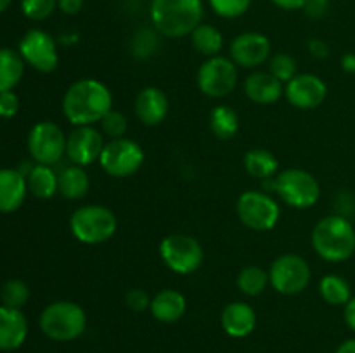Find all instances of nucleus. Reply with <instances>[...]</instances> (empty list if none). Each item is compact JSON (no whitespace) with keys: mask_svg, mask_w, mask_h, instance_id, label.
I'll list each match as a JSON object with an SVG mask.
<instances>
[{"mask_svg":"<svg viewBox=\"0 0 355 353\" xmlns=\"http://www.w3.org/2000/svg\"><path fill=\"white\" fill-rule=\"evenodd\" d=\"M113 96L103 82L96 78H80L73 82L62 97V113L75 127H89L103 120L111 111Z\"/></svg>","mask_w":355,"mask_h":353,"instance_id":"f257e3e1","label":"nucleus"},{"mask_svg":"<svg viewBox=\"0 0 355 353\" xmlns=\"http://www.w3.org/2000/svg\"><path fill=\"white\" fill-rule=\"evenodd\" d=\"M203 0H151V23L166 38H182L193 33L203 19Z\"/></svg>","mask_w":355,"mask_h":353,"instance_id":"f03ea898","label":"nucleus"},{"mask_svg":"<svg viewBox=\"0 0 355 353\" xmlns=\"http://www.w3.org/2000/svg\"><path fill=\"white\" fill-rule=\"evenodd\" d=\"M311 241L324 262L342 263L355 253V228L342 215H329L315 224Z\"/></svg>","mask_w":355,"mask_h":353,"instance_id":"7ed1b4c3","label":"nucleus"},{"mask_svg":"<svg viewBox=\"0 0 355 353\" xmlns=\"http://www.w3.org/2000/svg\"><path fill=\"white\" fill-rule=\"evenodd\" d=\"M38 324L49 339L66 343L80 338L85 332L87 315L75 301L59 300L44 308Z\"/></svg>","mask_w":355,"mask_h":353,"instance_id":"20e7f679","label":"nucleus"},{"mask_svg":"<svg viewBox=\"0 0 355 353\" xmlns=\"http://www.w3.org/2000/svg\"><path fill=\"white\" fill-rule=\"evenodd\" d=\"M118 227L113 211L101 204L76 208L69 217V230L83 244H103L110 241Z\"/></svg>","mask_w":355,"mask_h":353,"instance_id":"39448f33","label":"nucleus"},{"mask_svg":"<svg viewBox=\"0 0 355 353\" xmlns=\"http://www.w3.org/2000/svg\"><path fill=\"white\" fill-rule=\"evenodd\" d=\"M274 190L283 203L297 210L312 208L321 197V185L312 173L290 168L274 176Z\"/></svg>","mask_w":355,"mask_h":353,"instance_id":"423d86ee","label":"nucleus"},{"mask_svg":"<svg viewBox=\"0 0 355 353\" xmlns=\"http://www.w3.org/2000/svg\"><path fill=\"white\" fill-rule=\"evenodd\" d=\"M159 256L172 272L187 275L196 272L203 263V248L193 235L173 232L159 242Z\"/></svg>","mask_w":355,"mask_h":353,"instance_id":"0eeeda50","label":"nucleus"},{"mask_svg":"<svg viewBox=\"0 0 355 353\" xmlns=\"http://www.w3.org/2000/svg\"><path fill=\"white\" fill-rule=\"evenodd\" d=\"M236 213L245 227L257 232H266L276 227L281 210L272 196L262 190H246L239 196Z\"/></svg>","mask_w":355,"mask_h":353,"instance_id":"6e6552de","label":"nucleus"},{"mask_svg":"<svg viewBox=\"0 0 355 353\" xmlns=\"http://www.w3.org/2000/svg\"><path fill=\"white\" fill-rule=\"evenodd\" d=\"M99 163L110 176L125 179L141 168L144 163V151L132 138H111L107 144H104Z\"/></svg>","mask_w":355,"mask_h":353,"instance_id":"1a4fd4ad","label":"nucleus"},{"mask_svg":"<svg viewBox=\"0 0 355 353\" xmlns=\"http://www.w3.org/2000/svg\"><path fill=\"white\" fill-rule=\"evenodd\" d=\"M238 85V66L231 57L215 55L208 57L198 71V87L211 99H222L234 92Z\"/></svg>","mask_w":355,"mask_h":353,"instance_id":"9d476101","label":"nucleus"},{"mask_svg":"<svg viewBox=\"0 0 355 353\" xmlns=\"http://www.w3.org/2000/svg\"><path fill=\"white\" fill-rule=\"evenodd\" d=\"M311 266L295 253H286V255L277 256L269 269L270 286L281 294H298L307 289L311 282Z\"/></svg>","mask_w":355,"mask_h":353,"instance_id":"9b49d317","label":"nucleus"},{"mask_svg":"<svg viewBox=\"0 0 355 353\" xmlns=\"http://www.w3.org/2000/svg\"><path fill=\"white\" fill-rule=\"evenodd\" d=\"M64 132L52 121H40L35 125L28 135V151L37 165L52 166L66 154Z\"/></svg>","mask_w":355,"mask_h":353,"instance_id":"f8f14e48","label":"nucleus"},{"mask_svg":"<svg viewBox=\"0 0 355 353\" xmlns=\"http://www.w3.org/2000/svg\"><path fill=\"white\" fill-rule=\"evenodd\" d=\"M19 54L26 64L40 73H52L59 64L54 38L42 30L26 31L19 42Z\"/></svg>","mask_w":355,"mask_h":353,"instance_id":"ddd939ff","label":"nucleus"},{"mask_svg":"<svg viewBox=\"0 0 355 353\" xmlns=\"http://www.w3.org/2000/svg\"><path fill=\"white\" fill-rule=\"evenodd\" d=\"M270 55V42L266 35L246 31L231 42L229 57L238 68L255 69L262 66Z\"/></svg>","mask_w":355,"mask_h":353,"instance_id":"4468645a","label":"nucleus"},{"mask_svg":"<svg viewBox=\"0 0 355 353\" xmlns=\"http://www.w3.org/2000/svg\"><path fill=\"white\" fill-rule=\"evenodd\" d=\"M326 96H328L326 83L322 82V78H319L318 75H312V73L297 75L284 87V97L297 109H315L324 102Z\"/></svg>","mask_w":355,"mask_h":353,"instance_id":"2eb2a0df","label":"nucleus"},{"mask_svg":"<svg viewBox=\"0 0 355 353\" xmlns=\"http://www.w3.org/2000/svg\"><path fill=\"white\" fill-rule=\"evenodd\" d=\"M104 149L103 134L92 125L89 127H75L66 141V156L73 165L89 166L99 161Z\"/></svg>","mask_w":355,"mask_h":353,"instance_id":"dca6fc26","label":"nucleus"},{"mask_svg":"<svg viewBox=\"0 0 355 353\" xmlns=\"http://www.w3.org/2000/svg\"><path fill=\"white\" fill-rule=\"evenodd\" d=\"M168 97L158 87H146L135 97V116L146 127H156L163 123L168 114Z\"/></svg>","mask_w":355,"mask_h":353,"instance_id":"f3484780","label":"nucleus"},{"mask_svg":"<svg viewBox=\"0 0 355 353\" xmlns=\"http://www.w3.org/2000/svg\"><path fill=\"white\" fill-rule=\"evenodd\" d=\"M28 336L26 317L17 308L0 307V350L12 352L17 350Z\"/></svg>","mask_w":355,"mask_h":353,"instance_id":"a211bd4d","label":"nucleus"},{"mask_svg":"<svg viewBox=\"0 0 355 353\" xmlns=\"http://www.w3.org/2000/svg\"><path fill=\"white\" fill-rule=\"evenodd\" d=\"M245 93L257 104H274L284 96V85L269 71H255L246 76Z\"/></svg>","mask_w":355,"mask_h":353,"instance_id":"6ab92c4d","label":"nucleus"},{"mask_svg":"<svg viewBox=\"0 0 355 353\" xmlns=\"http://www.w3.org/2000/svg\"><path fill=\"white\" fill-rule=\"evenodd\" d=\"M26 192V176L19 170H0V211L2 213H12L17 208H21Z\"/></svg>","mask_w":355,"mask_h":353,"instance_id":"aec40b11","label":"nucleus"},{"mask_svg":"<svg viewBox=\"0 0 355 353\" xmlns=\"http://www.w3.org/2000/svg\"><path fill=\"white\" fill-rule=\"evenodd\" d=\"M220 324L222 329L232 338H245V336L252 334L255 329L257 314L248 303L234 301L222 310Z\"/></svg>","mask_w":355,"mask_h":353,"instance_id":"412c9836","label":"nucleus"},{"mask_svg":"<svg viewBox=\"0 0 355 353\" xmlns=\"http://www.w3.org/2000/svg\"><path fill=\"white\" fill-rule=\"evenodd\" d=\"M186 298L175 289H162L149 305L153 317L163 324H173L179 318H182L186 314Z\"/></svg>","mask_w":355,"mask_h":353,"instance_id":"4be33fe9","label":"nucleus"},{"mask_svg":"<svg viewBox=\"0 0 355 353\" xmlns=\"http://www.w3.org/2000/svg\"><path fill=\"white\" fill-rule=\"evenodd\" d=\"M90 180L83 166H66L58 175V192L66 199H82L89 192Z\"/></svg>","mask_w":355,"mask_h":353,"instance_id":"5701e85b","label":"nucleus"},{"mask_svg":"<svg viewBox=\"0 0 355 353\" xmlns=\"http://www.w3.org/2000/svg\"><path fill=\"white\" fill-rule=\"evenodd\" d=\"M28 190L38 199H49L58 192V173L47 165H35L26 175Z\"/></svg>","mask_w":355,"mask_h":353,"instance_id":"b1692460","label":"nucleus"},{"mask_svg":"<svg viewBox=\"0 0 355 353\" xmlns=\"http://www.w3.org/2000/svg\"><path fill=\"white\" fill-rule=\"evenodd\" d=\"M191 45L198 54L205 55V57H215L218 52L222 51L224 45V37H222L220 30L215 28L214 24H203L196 26L191 33Z\"/></svg>","mask_w":355,"mask_h":353,"instance_id":"393cba45","label":"nucleus"},{"mask_svg":"<svg viewBox=\"0 0 355 353\" xmlns=\"http://www.w3.org/2000/svg\"><path fill=\"white\" fill-rule=\"evenodd\" d=\"M24 73V61L19 52L12 48H0V92L12 90L21 82Z\"/></svg>","mask_w":355,"mask_h":353,"instance_id":"a878e982","label":"nucleus"},{"mask_svg":"<svg viewBox=\"0 0 355 353\" xmlns=\"http://www.w3.org/2000/svg\"><path fill=\"white\" fill-rule=\"evenodd\" d=\"M243 163H245V170L253 176V179L259 180H267L272 179L277 172V158L267 149H252L245 154L243 158Z\"/></svg>","mask_w":355,"mask_h":353,"instance_id":"bb28decb","label":"nucleus"},{"mask_svg":"<svg viewBox=\"0 0 355 353\" xmlns=\"http://www.w3.org/2000/svg\"><path fill=\"white\" fill-rule=\"evenodd\" d=\"M210 130L220 141H229L234 137L239 130V116L231 106H220L214 107L210 113Z\"/></svg>","mask_w":355,"mask_h":353,"instance_id":"cd10ccee","label":"nucleus"},{"mask_svg":"<svg viewBox=\"0 0 355 353\" xmlns=\"http://www.w3.org/2000/svg\"><path fill=\"white\" fill-rule=\"evenodd\" d=\"M319 293H321V298L326 303L333 305V307H340V305H347L350 301L352 287L343 277L324 275L319 282Z\"/></svg>","mask_w":355,"mask_h":353,"instance_id":"c85d7f7f","label":"nucleus"},{"mask_svg":"<svg viewBox=\"0 0 355 353\" xmlns=\"http://www.w3.org/2000/svg\"><path fill=\"white\" fill-rule=\"evenodd\" d=\"M267 284H270L269 272L263 270L262 266H245L238 275V287L246 296H259L266 291Z\"/></svg>","mask_w":355,"mask_h":353,"instance_id":"c756f323","label":"nucleus"},{"mask_svg":"<svg viewBox=\"0 0 355 353\" xmlns=\"http://www.w3.org/2000/svg\"><path fill=\"white\" fill-rule=\"evenodd\" d=\"M0 298H2V303L3 307H9V308H21L28 303V298H30V289H28L26 282L19 279H12V280H7L3 284L2 291H0Z\"/></svg>","mask_w":355,"mask_h":353,"instance_id":"7c9ffc66","label":"nucleus"},{"mask_svg":"<svg viewBox=\"0 0 355 353\" xmlns=\"http://www.w3.org/2000/svg\"><path fill=\"white\" fill-rule=\"evenodd\" d=\"M297 68V61H295V57H291L290 54L279 52V54L270 57L269 73H272L281 83H288L291 78H295V76L298 75Z\"/></svg>","mask_w":355,"mask_h":353,"instance_id":"2f4dec72","label":"nucleus"},{"mask_svg":"<svg viewBox=\"0 0 355 353\" xmlns=\"http://www.w3.org/2000/svg\"><path fill=\"white\" fill-rule=\"evenodd\" d=\"M211 10L224 19L243 16L252 6V0H208Z\"/></svg>","mask_w":355,"mask_h":353,"instance_id":"473e14b6","label":"nucleus"},{"mask_svg":"<svg viewBox=\"0 0 355 353\" xmlns=\"http://www.w3.org/2000/svg\"><path fill=\"white\" fill-rule=\"evenodd\" d=\"M58 0H21V10L31 21H44L52 16Z\"/></svg>","mask_w":355,"mask_h":353,"instance_id":"72a5a7b5","label":"nucleus"},{"mask_svg":"<svg viewBox=\"0 0 355 353\" xmlns=\"http://www.w3.org/2000/svg\"><path fill=\"white\" fill-rule=\"evenodd\" d=\"M156 48H158V38H156L155 31L144 28V30L135 33L134 40H132V52H134L135 57H149L151 54H155Z\"/></svg>","mask_w":355,"mask_h":353,"instance_id":"f704fd0d","label":"nucleus"},{"mask_svg":"<svg viewBox=\"0 0 355 353\" xmlns=\"http://www.w3.org/2000/svg\"><path fill=\"white\" fill-rule=\"evenodd\" d=\"M99 123L101 128H103V134L107 135L110 138H121L128 128V121L125 114L114 109L107 111Z\"/></svg>","mask_w":355,"mask_h":353,"instance_id":"c9c22d12","label":"nucleus"},{"mask_svg":"<svg viewBox=\"0 0 355 353\" xmlns=\"http://www.w3.org/2000/svg\"><path fill=\"white\" fill-rule=\"evenodd\" d=\"M19 111V97L12 90L0 92V118H14Z\"/></svg>","mask_w":355,"mask_h":353,"instance_id":"e433bc0d","label":"nucleus"},{"mask_svg":"<svg viewBox=\"0 0 355 353\" xmlns=\"http://www.w3.org/2000/svg\"><path fill=\"white\" fill-rule=\"evenodd\" d=\"M125 303H127V307L130 308V310L142 311L146 310V308H149V305H151V298H149V294L146 293L144 289L134 287V289L128 291L127 296H125Z\"/></svg>","mask_w":355,"mask_h":353,"instance_id":"4c0bfd02","label":"nucleus"},{"mask_svg":"<svg viewBox=\"0 0 355 353\" xmlns=\"http://www.w3.org/2000/svg\"><path fill=\"white\" fill-rule=\"evenodd\" d=\"M304 10L311 17L324 16L326 10H328V0H307Z\"/></svg>","mask_w":355,"mask_h":353,"instance_id":"58836bf2","label":"nucleus"},{"mask_svg":"<svg viewBox=\"0 0 355 353\" xmlns=\"http://www.w3.org/2000/svg\"><path fill=\"white\" fill-rule=\"evenodd\" d=\"M309 52H311L314 57L324 59L328 57L329 47L326 42L321 40V38H312V40H309Z\"/></svg>","mask_w":355,"mask_h":353,"instance_id":"ea45409f","label":"nucleus"},{"mask_svg":"<svg viewBox=\"0 0 355 353\" xmlns=\"http://www.w3.org/2000/svg\"><path fill=\"white\" fill-rule=\"evenodd\" d=\"M58 7L61 12L68 14V16H75L82 10L83 0H58Z\"/></svg>","mask_w":355,"mask_h":353,"instance_id":"a19ab883","label":"nucleus"},{"mask_svg":"<svg viewBox=\"0 0 355 353\" xmlns=\"http://www.w3.org/2000/svg\"><path fill=\"white\" fill-rule=\"evenodd\" d=\"M270 2L283 10H300L304 9L307 0H270Z\"/></svg>","mask_w":355,"mask_h":353,"instance_id":"79ce46f5","label":"nucleus"},{"mask_svg":"<svg viewBox=\"0 0 355 353\" xmlns=\"http://www.w3.org/2000/svg\"><path fill=\"white\" fill-rule=\"evenodd\" d=\"M345 322L355 332V296L350 298L349 303L345 305Z\"/></svg>","mask_w":355,"mask_h":353,"instance_id":"37998d69","label":"nucleus"},{"mask_svg":"<svg viewBox=\"0 0 355 353\" xmlns=\"http://www.w3.org/2000/svg\"><path fill=\"white\" fill-rule=\"evenodd\" d=\"M340 64H342L343 71L355 73V54L349 52V54L342 55V61H340Z\"/></svg>","mask_w":355,"mask_h":353,"instance_id":"c03bdc74","label":"nucleus"},{"mask_svg":"<svg viewBox=\"0 0 355 353\" xmlns=\"http://www.w3.org/2000/svg\"><path fill=\"white\" fill-rule=\"evenodd\" d=\"M336 353H355V339H347L338 346Z\"/></svg>","mask_w":355,"mask_h":353,"instance_id":"a18cd8bd","label":"nucleus"},{"mask_svg":"<svg viewBox=\"0 0 355 353\" xmlns=\"http://www.w3.org/2000/svg\"><path fill=\"white\" fill-rule=\"evenodd\" d=\"M10 2H12V0H0V14H2L3 10L10 6Z\"/></svg>","mask_w":355,"mask_h":353,"instance_id":"49530a36","label":"nucleus"}]
</instances>
